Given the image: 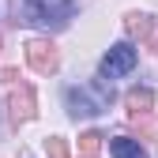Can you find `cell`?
Segmentation results:
<instances>
[{
  "label": "cell",
  "instance_id": "cell-5",
  "mask_svg": "<svg viewBox=\"0 0 158 158\" xmlns=\"http://www.w3.org/2000/svg\"><path fill=\"white\" fill-rule=\"evenodd\" d=\"M8 109H11V121H15V124H27V121H34V113H38L34 87H27V83L11 87V94H8Z\"/></svg>",
  "mask_w": 158,
  "mask_h": 158
},
{
  "label": "cell",
  "instance_id": "cell-9",
  "mask_svg": "<svg viewBox=\"0 0 158 158\" xmlns=\"http://www.w3.org/2000/svg\"><path fill=\"white\" fill-rule=\"evenodd\" d=\"M98 147H102V135H98V132H83V135H79V154H83V158H94Z\"/></svg>",
  "mask_w": 158,
  "mask_h": 158
},
{
  "label": "cell",
  "instance_id": "cell-8",
  "mask_svg": "<svg viewBox=\"0 0 158 158\" xmlns=\"http://www.w3.org/2000/svg\"><path fill=\"white\" fill-rule=\"evenodd\" d=\"M109 151H113V158H147V151L135 143V139H113Z\"/></svg>",
  "mask_w": 158,
  "mask_h": 158
},
{
  "label": "cell",
  "instance_id": "cell-6",
  "mask_svg": "<svg viewBox=\"0 0 158 158\" xmlns=\"http://www.w3.org/2000/svg\"><path fill=\"white\" fill-rule=\"evenodd\" d=\"M124 106H128V117H132V121H135V117H147L154 109V90L151 87H132L124 94Z\"/></svg>",
  "mask_w": 158,
  "mask_h": 158
},
{
  "label": "cell",
  "instance_id": "cell-7",
  "mask_svg": "<svg viewBox=\"0 0 158 158\" xmlns=\"http://www.w3.org/2000/svg\"><path fill=\"white\" fill-rule=\"evenodd\" d=\"M124 30H128L132 38H139V42H147L151 30H154V23H151V15H128V19H124Z\"/></svg>",
  "mask_w": 158,
  "mask_h": 158
},
{
  "label": "cell",
  "instance_id": "cell-11",
  "mask_svg": "<svg viewBox=\"0 0 158 158\" xmlns=\"http://www.w3.org/2000/svg\"><path fill=\"white\" fill-rule=\"evenodd\" d=\"M0 79H4V83H15L19 72H15V68H0Z\"/></svg>",
  "mask_w": 158,
  "mask_h": 158
},
{
  "label": "cell",
  "instance_id": "cell-10",
  "mask_svg": "<svg viewBox=\"0 0 158 158\" xmlns=\"http://www.w3.org/2000/svg\"><path fill=\"white\" fill-rule=\"evenodd\" d=\"M45 154L49 158H68V143L60 139V135H49L45 139Z\"/></svg>",
  "mask_w": 158,
  "mask_h": 158
},
{
  "label": "cell",
  "instance_id": "cell-2",
  "mask_svg": "<svg viewBox=\"0 0 158 158\" xmlns=\"http://www.w3.org/2000/svg\"><path fill=\"white\" fill-rule=\"evenodd\" d=\"M27 19L23 23H68L72 19V0H23Z\"/></svg>",
  "mask_w": 158,
  "mask_h": 158
},
{
  "label": "cell",
  "instance_id": "cell-4",
  "mask_svg": "<svg viewBox=\"0 0 158 158\" xmlns=\"http://www.w3.org/2000/svg\"><path fill=\"white\" fill-rule=\"evenodd\" d=\"M135 68V49L128 45V42H121V45H113L106 56H102V75L106 79H117V75H128Z\"/></svg>",
  "mask_w": 158,
  "mask_h": 158
},
{
  "label": "cell",
  "instance_id": "cell-3",
  "mask_svg": "<svg viewBox=\"0 0 158 158\" xmlns=\"http://www.w3.org/2000/svg\"><path fill=\"white\" fill-rule=\"evenodd\" d=\"M27 64L38 75H53L56 68H60V53H56V45L49 42V38H30L27 42Z\"/></svg>",
  "mask_w": 158,
  "mask_h": 158
},
{
  "label": "cell",
  "instance_id": "cell-1",
  "mask_svg": "<svg viewBox=\"0 0 158 158\" xmlns=\"http://www.w3.org/2000/svg\"><path fill=\"white\" fill-rule=\"evenodd\" d=\"M64 102H68L72 117H98L102 109H109L113 87L106 83V79H90V83H83V87H68Z\"/></svg>",
  "mask_w": 158,
  "mask_h": 158
}]
</instances>
